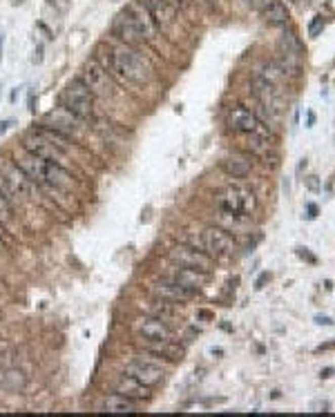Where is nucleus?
Here are the masks:
<instances>
[{
	"label": "nucleus",
	"mask_w": 335,
	"mask_h": 417,
	"mask_svg": "<svg viewBox=\"0 0 335 417\" xmlns=\"http://www.w3.org/2000/svg\"><path fill=\"white\" fill-rule=\"evenodd\" d=\"M226 125H228L230 132H237V134H259V136L273 138V134H271L266 123H264L255 112H250L248 107H241V105L232 107L228 112Z\"/></svg>",
	"instance_id": "obj_7"
},
{
	"label": "nucleus",
	"mask_w": 335,
	"mask_h": 417,
	"mask_svg": "<svg viewBox=\"0 0 335 417\" xmlns=\"http://www.w3.org/2000/svg\"><path fill=\"white\" fill-rule=\"evenodd\" d=\"M107 72L114 76V78L123 80V83L143 85L152 80L154 69L137 47L118 42V45H110V65H107Z\"/></svg>",
	"instance_id": "obj_1"
},
{
	"label": "nucleus",
	"mask_w": 335,
	"mask_h": 417,
	"mask_svg": "<svg viewBox=\"0 0 335 417\" xmlns=\"http://www.w3.org/2000/svg\"><path fill=\"white\" fill-rule=\"evenodd\" d=\"M3 384L9 391H20V388H25V375L20 370H7L3 377Z\"/></svg>",
	"instance_id": "obj_27"
},
{
	"label": "nucleus",
	"mask_w": 335,
	"mask_h": 417,
	"mask_svg": "<svg viewBox=\"0 0 335 417\" xmlns=\"http://www.w3.org/2000/svg\"><path fill=\"white\" fill-rule=\"evenodd\" d=\"M99 410H103V413H139V402H132L118 393H110L101 399Z\"/></svg>",
	"instance_id": "obj_21"
},
{
	"label": "nucleus",
	"mask_w": 335,
	"mask_h": 417,
	"mask_svg": "<svg viewBox=\"0 0 335 417\" xmlns=\"http://www.w3.org/2000/svg\"><path fill=\"white\" fill-rule=\"evenodd\" d=\"M43 61V47L38 45V50H36V54H34V63H40Z\"/></svg>",
	"instance_id": "obj_39"
},
{
	"label": "nucleus",
	"mask_w": 335,
	"mask_h": 417,
	"mask_svg": "<svg viewBox=\"0 0 335 417\" xmlns=\"http://www.w3.org/2000/svg\"><path fill=\"white\" fill-rule=\"evenodd\" d=\"M324 29V18L320 14L317 16H313V20L309 23V36L311 38H315V36H320V31Z\"/></svg>",
	"instance_id": "obj_29"
},
{
	"label": "nucleus",
	"mask_w": 335,
	"mask_h": 417,
	"mask_svg": "<svg viewBox=\"0 0 335 417\" xmlns=\"http://www.w3.org/2000/svg\"><path fill=\"white\" fill-rule=\"evenodd\" d=\"M215 203L219 210L239 216H250L257 210V197L253 190L244 186H228L215 194Z\"/></svg>",
	"instance_id": "obj_4"
},
{
	"label": "nucleus",
	"mask_w": 335,
	"mask_h": 417,
	"mask_svg": "<svg viewBox=\"0 0 335 417\" xmlns=\"http://www.w3.org/2000/svg\"><path fill=\"white\" fill-rule=\"evenodd\" d=\"M139 350H148V353H154L159 357H165L170 361H177L183 357V348L175 344V341H148L143 339V344H139Z\"/></svg>",
	"instance_id": "obj_23"
},
{
	"label": "nucleus",
	"mask_w": 335,
	"mask_h": 417,
	"mask_svg": "<svg viewBox=\"0 0 335 417\" xmlns=\"http://www.w3.org/2000/svg\"><path fill=\"white\" fill-rule=\"evenodd\" d=\"M219 227H224L228 235H248L250 232V216H239V214H230L219 210L217 223Z\"/></svg>",
	"instance_id": "obj_22"
},
{
	"label": "nucleus",
	"mask_w": 335,
	"mask_h": 417,
	"mask_svg": "<svg viewBox=\"0 0 335 417\" xmlns=\"http://www.w3.org/2000/svg\"><path fill=\"white\" fill-rule=\"evenodd\" d=\"M0 250H3V239H0Z\"/></svg>",
	"instance_id": "obj_44"
},
{
	"label": "nucleus",
	"mask_w": 335,
	"mask_h": 417,
	"mask_svg": "<svg viewBox=\"0 0 335 417\" xmlns=\"http://www.w3.org/2000/svg\"><path fill=\"white\" fill-rule=\"evenodd\" d=\"M3 42H5V36L0 34V58H3Z\"/></svg>",
	"instance_id": "obj_42"
},
{
	"label": "nucleus",
	"mask_w": 335,
	"mask_h": 417,
	"mask_svg": "<svg viewBox=\"0 0 335 417\" xmlns=\"http://www.w3.org/2000/svg\"><path fill=\"white\" fill-rule=\"evenodd\" d=\"M47 190H58V192H72L76 188V178L65 165L58 163H47V174H45V186Z\"/></svg>",
	"instance_id": "obj_19"
},
{
	"label": "nucleus",
	"mask_w": 335,
	"mask_h": 417,
	"mask_svg": "<svg viewBox=\"0 0 335 417\" xmlns=\"http://www.w3.org/2000/svg\"><path fill=\"white\" fill-rule=\"evenodd\" d=\"M123 373L134 377V379H139V382L145 384L148 388H156L159 384H163V379H165V368H163L161 357L154 353H148V350H141L132 361H128Z\"/></svg>",
	"instance_id": "obj_3"
},
{
	"label": "nucleus",
	"mask_w": 335,
	"mask_h": 417,
	"mask_svg": "<svg viewBox=\"0 0 335 417\" xmlns=\"http://www.w3.org/2000/svg\"><path fill=\"white\" fill-rule=\"evenodd\" d=\"M150 391H152V388H148L145 384H141L139 379H134L130 375H125V373H123V377L114 384V393L123 395V397H128V399H132V402H148V399L152 397Z\"/></svg>",
	"instance_id": "obj_20"
},
{
	"label": "nucleus",
	"mask_w": 335,
	"mask_h": 417,
	"mask_svg": "<svg viewBox=\"0 0 335 417\" xmlns=\"http://www.w3.org/2000/svg\"><path fill=\"white\" fill-rule=\"evenodd\" d=\"M94 99L96 96L92 94L90 87L80 78H72L65 85L61 96H58L63 110H67L72 116H76L85 123L94 118Z\"/></svg>",
	"instance_id": "obj_2"
},
{
	"label": "nucleus",
	"mask_w": 335,
	"mask_h": 417,
	"mask_svg": "<svg viewBox=\"0 0 335 417\" xmlns=\"http://www.w3.org/2000/svg\"><path fill=\"white\" fill-rule=\"evenodd\" d=\"M132 330L139 339H148V341H175L177 339L175 328L167 321H163V319L152 317V315H145L141 319H137Z\"/></svg>",
	"instance_id": "obj_9"
},
{
	"label": "nucleus",
	"mask_w": 335,
	"mask_h": 417,
	"mask_svg": "<svg viewBox=\"0 0 335 417\" xmlns=\"http://www.w3.org/2000/svg\"><path fill=\"white\" fill-rule=\"evenodd\" d=\"M148 7L150 16H152L154 25L159 27V31H170V27L177 23L179 9L170 3V0H143Z\"/></svg>",
	"instance_id": "obj_15"
},
{
	"label": "nucleus",
	"mask_w": 335,
	"mask_h": 417,
	"mask_svg": "<svg viewBox=\"0 0 335 417\" xmlns=\"http://www.w3.org/2000/svg\"><path fill=\"white\" fill-rule=\"evenodd\" d=\"M52 7L56 9L58 14H67L69 12V5H72V0H50Z\"/></svg>",
	"instance_id": "obj_30"
},
{
	"label": "nucleus",
	"mask_w": 335,
	"mask_h": 417,
	"mask_svg": "<svg viewBox=\"0 0 335 417\" xmlns=\"http://www.w3.org/2000/svg\"><path fill=\"white\" fill-rule=\"evenodd\" d=\"M306 210H309V219H315L317 216V205L315 203H309L306 205Z\"/></svg>",
	"instance_id": "obj_36"
},
{
	"label": "nucleus",
	"mask_w": 335,
	"mask_h": 417,
	"mask_svg": "<svg viewBox=\"0 0 335 417\" xmlns=\"http://www.w3.org/2000/svg\"><path fill=\"white\" fill-rule=\"evenodd\" d=\"M0 178L5 181V186L9 188L12 194H18V197H25V199H31V194H34V183L27 178V174L16 163L5 165Z\"/></svg>",
	"instance_id": "obj_16"
},
{
	"label": "nucleus",
	"mask_w": 335,
	"mask_h": 417,
	"mask_svg": "<svg viewBox=\"0 0 335 417\" xmlns=\"http://www.w3.org/2000/svg\"><path fill=\"white\" fill-rule=\"evenodd\" d=\"M315 323H320V326H333V319L331 317H326V315H317L315 317Z\"/></svg>",
	"instance_id": "obj_35"
},
{
	"label": "nucleus",
	"mask_w": 335,
	"mask_h": 417,
	"mask_svg": "<svg viewBox=\"0 0 335 417\" xmlns=\"http://www.w3.org/2000/svg\"><path fill=\"white\" fill-rule=\"evenodd\" d=\"M14 219V205H12V199L0 190V223H9Z\"/></svg>",
	"instance_id": "obj_28"
},
{
	"label": "nucleus",
	"mask_w": 335,
	"mask_h": 417,
	"mask_svg": "<svg viewBox=\"0 0 335 417\" xmlns=\"http://www.w3.org/2000/svg\"><path fill=\"white\" fill-rule=\"evenodd\" d=\"M295 252H297V257L300 259H304V261H309V263H317V257L315 254H311L306 248H295Z\"/></svg>",
	"instance_id": "obj_31"
},
{
	"label": "nucleus",
	"mask_w": 335,
	"mask_h": 417,
	"mask_svg": "<svg viewBox=\"0 0 335 417\" xmlns=\"http://www.w3.org/2000/svg\"><path fill=\"white\" fill-rule=\"evenodd\" d=\"M221 167H224V172L230 174L232 178H246L253 172V163H250V156L248 154L226 156V159L221 161Z\"/></svg>",
	"instance_id": "obj_24"
},
{
	"label": "nucleus",
	"mask_w": 335,
	"mask_h": 417,
	"mask_svg": "<svg viewBox=\"0 0 335 417\" xmlns=\"http://www.w3.org/2000/svg\"><path fill=\"white\" fill-rule=\"evenodd\" d=\"M271 25H286L288 23V12H286L282 0H262L257 9Z\"/></svg>",
	"instance_id": "obj_25"
},
{
	"label": "nucleus",
	"mask_w": 335,
	"mask_h": 417,
	"mask_svg": "<svg viewBox=\"0 0 335 417\" xmlns=\"http://www.w3.org/2000/svg\"><path fill=\"white\" fill-rule=\"evenodd\" d=\"M167 259H170V263L199 270V272H206V274H210L215 268L213 257H210L206 250H201V248H197V246H190V243H179V246L170 248V250H167Z\"/></svg>",
	"instance_id": "obj_6"
},
{
	"label": "nucleus",
	"mask_w": 335,
	"mask_h": 417,
	"mask_svg": "<svg viewBox=\"0 0 335 417\" xmlns=\"http://www.w3.org/2000/svg\"><path fill=\"white\" fill-rule=\"evenodd\" d=\"M47 163H50V161H45V159H40V156L31 154V152H27L25 148H23V152H20L18 156H16V165L25 172L27 178H29L34 186H45Z\"/></svg>",
	"instance_id": "obj_14"
},
{
	"label": "nucleus",
	"mask_w": 335,
	"mask_h": 417,
	"mask_svg": "<svg viewBox=\"0 0 335 417\" xmlns=\"http://www.w3.org/2000/svg\"><path fill=\"white\" fill-rule=\"evenodd\" d=\"M306 186H309V190H313V192H320V190H322V183H320V178H317V176H309V178H306Z\"/></svg>",
	"instance_id": "obj_33"
},
{
	"label": "nucleus",
	"mask_w": 335,
	"mask_h": 417,
	"mask_svg": "<svg viewBox=\"0 0 335 417\" xmlns=\"http://www.w3.org/2000/svg\"><path fill=\"white\" fill-rule=\"evenodd\" d=\"M268 279H271V274H268V272H262V274H259L257 281H255V290H262V288H264V284H266Z\"/></svg>",
	"instance_id": "obj_34"
},
{
	"label": "nucleus",
	"mask_w": 335,
	"mask_h": 417,
	"mask_svg": "<svg viewBox=\"0 0 335 417\" xmlns=\"http://www.w3.org/2000/svg\"><path fill=\"white\" fill-rule=\"evenodd\" d=\"M201 246L213 259H226L232 257L237 250V243L232 239V235L224 230L219 225H208L201 232Z\"/></svg>",
	"instance_id": "obj_8"
},
{
	"label": "nucleus",
	"mask_w": 335,
	"mask_h": 417,
	"mask_svg": "<svg viewBox=\"0 0 335 417\" xmlns=\"http://www.w3.org/2000/svg\"><path fill=\"white\" fill-rule=\"evenodd\" d=\"M170 3L175 5L177 9H181V12H188V9H190L192 5L197 3V0H170Z\"/></svg>",
	"instance_id": "obj_32"
},
{
	"label": "nucleus",
	"mask_w": 335,
	"mask_h": 417,
	"mask_svg": "<svg viewBox=\"0 0 335 417\" xmlns=\"http://www.w3.org/2000/svg\"><path fill=\"white\" fill-rule=\"evenodd\" d=\"M163 277L177 281V284H181L183 288L194 290V292L201 290L203 286H206V281H208L206 272H199V270H192V268H183V265H177V263H172V268L167 270Z\"/></svg>",
	"instance_id": "obj_17"
},
{
	"label": "nucleus",
	"mask_w": 335,
	"mask_h": 417,
	"mask_svg": "<svg viewBox=\"0 0 335 417\" xmlns=\"http://www.w3.org/2000/svg\"><path fill=\"white\" fill-rule=\"evenodd\" d=\"M125 12L132 16L134 23L139 25V29H141V34L145 38V45H148V42H154L156 36H159V27L154 25L152 16H150L143 0H132L130 5H125Z\"/></svg>",
	"instance_id": "obj_13"
},
{
	"label": "nucleus",
	"mask_w": 335,
	"mask_h": 417,
	"mask_svg": "<svg viewBox=\"0 0 335 417\" xmlns=\"http://www.w3.org/2000/svg\"><path fill=\"white\" fill-rule=\"evenodd\" d=\"M83 123H85V121H80V118L72 116V114H69L67 110H63V107H61L58 112L47 114V118H45V125L58 129V132H63L65 136H69V138H74V141L78 138L80 129H83Z\"/></svg>",
	"instance_id": "obj_18"
},
{
	"label": "nucleus",
	"mask_w": 335,
	"mask_h": 417,
	"mask_svg": "<svg viewBox=\"0 0 335 417\" xmlns=\"http://www.w3.org/2000/svg\"><path fill=\"white\" fill-rule=\"evenodd\" d=\"M203 3H206L208 7H215V5H217V0H203Z\"/></svg>",
	"instance_id": "obj_43"
},
{
	"label": "nucleus",
	"mask_w": 335,
	"mask_h": 417,
	"mask_svg": "<svg viewBox=\"0 0 335 417\" xmlns=\"http://www.w3.org/2000/svg\"><path fill=\"white\" fill-rule=\"evenodd\" d=\"M23 148H25L27 152H31V154L40 156V159L50 161V163H58V165L65 163V152H63L61 148H56L52 141L38 136L36 132L27 134V136L23 138Z\"/></svg>",
	"instance_id": "obj_12"
},
{
	"label": "nucleus",
	"mask_w": 335,
	"mask_h": 417,
	"mask_svg": "<svg viewBox=\"0 0 335 417\" xmlns=\"http://www.w3.org/2000/svg\"><path fill=\"white\" fill-rule=\"evenodd\" d=\"M331 348H335V341H328V344L320 346V348H317V353H322V350H331Z\"/></svg>",
	"instance_id": "obj_38"
},
{
	"label": "nucleus",
	"mask_w": 335,
	"mask_h": 417,
	"mask_svg": "<svg viewBox=\"0 0 335 417\" xmlns=\"http://www.w3.org/2000/svg\"><path fill=\"white\" fill-rule=\"evenodd\" d=\"M244 136V150L257 159H268V152H273V138L259 136V134H241Z\"/></svg>",
	"instance_id": "obj_26"
},
{
	"label": "nucleus",
	"mask_w": 335,
	"mask_h": 417,
	"mask_svg": "<svg viewBox=\"0 0 335 417\" xmlns=\"http://www.w3.org/2000/svg\"><path fill=\"white\" fill-rule=\"evenodd\" d=\"M313 123H315V114L309 112V118H306V127H313Z\"/></svg>",
	"instance_id": "obj_40"
},
{
	"label": "nucleus",
	"mask_w": 335,
	"mask_h": 417,
	"mask_svg": "<svg viewBox=\"0 0 335 417\" xmlns=\"http://www.w3.org/2000/svg\"><path fill=\"white\" fill-rule=\"evenodd\" d=\"M194 295H197L194 290L183 288L181 284H177V281H172V279H165V277L150 286V297H152V299L167 301V303H172V306H179V303L190 301Z\"/></svg>",
	"instance_id": "obj_11"
},
{
	"label": "nucleus",
	"mask_w": 335,
	"mask_h": 417,
	"mask_svg": "<svg viewBox=\"0 0 335 417\" xmlns=\"http://www.w3.org/2000/svg\"><path fill=\"white\" fill-rule=\"evenodd\" d=\"M7 127H9V121H0V134H3Z\"/></svg>",
	"instance_id": "obj_41"
},
{
	"label": "nucleus",
	"mask_w": 335,
	"mask_h": 417,
	"mask_svg": "<svg viewBox=\"0 0 335 417\" xmlns=\"http://www.w3.org/2000/svg\"><path fill=\"white\" fill-rule=\"evenodd\" d=\"M80 80L90 87V91L94 96H101V99H112L116 94V85H114V76L107 72L105 67H101L94 58H90L88 63L83 65L80 69Z\"/></svg>",
	"instance_id": "obj_5"
},
{
	"label": "nucleus",
	"mask_w": 335,
	"mask_h": 417,
	"mask_svg": "<svg viewBox=\"0 0 335 417\" xmlns=\"http://www.w3.org/2000/svg\"><path fill=\"white\" fill-rule=\"evenodd\" d=\"M112 36L116 38L118 42H123V45H130V47H141L145 45V38L141 34V29H139V25L134 23V18L130 16L125 9H123L121 14L114 16V20H112Z\"/></svg>",
	"instance_id": "obj_10"
},
{
	"label": "nucleus",
	"mask_w": 335,
	"mask_h": 417,
	"mask_svg": "<svg viewBox=\"0 0 335 417\" xmlns=\"http://www.w3.org/2000/svg\"><path fill=\"white\" fill-rule=\"evenodd\" d=\"M320 375H322L324 379H326V377H333V375H335V368H324Z\"/></svg>",
	"instance_id": "obj_37"
}]
</instances>
